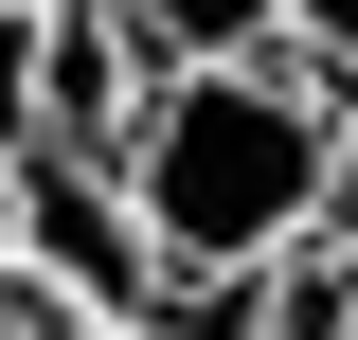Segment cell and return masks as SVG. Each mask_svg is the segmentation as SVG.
Here are the masks:
<instances>
[{"instance_id": "obj_8", "label": "cell", "mask_w": 358, "mask_h": 340, "mask_svg": "<svg viewBox=\"0 0 358 340\" xmlns=\"http://www.w3.org/2000/svg\"><path fill=\"white\" fill-rule=\"evenodd\" d=\"M322 251H358V126H341V179H322V215H305Z\"/></svg>"}, {"instance_id": "obj_4", "label": "cell", "mask_w": 358, "mask_h": 340, "mask_svg": "<svg viewBox=\"0 0 358 340\" xmlns=\"http://www.w3.org/2000/svg\"><path fill=\"white\" fill-rule=\"evenodd\" d=\"M143 36V72H233V54H268L287 36V0H108Z\"/></svg>"}, {"instance_id": "obj_7", "label": "cell", "mask_w": 358, "mask_h": 340, "mask_svg": "<svg viewBox=\"0 0 358 340\" xmlns=\"http://www.w3.org/2000/svg\"><path fill=\"white\" fill-rule=\"evenodd\" d=\"M36 143V0H0V162Z\"/></svg>"}, {"instance_id": "obj_2", "label": "cell", "mask_w": 358, "mask_h": 340, "mask_svg": "<svg viewBox=\"0 0 358 340\" xmlns=\"http://www.w3.org/2000/svg\"><path fill=\"white\" fill-rule=\"evenodd\" d=\"M0 197H18V269H54L90 323H162V251H143V215H126V179H108V162L18 143V162H0Z\"/></svg>"}, {"instance_id": "obj_5", "label": "cell", "mask_w": 358, "mask_h": 340, "mask_svg": "<svg viewBox=\"0 0 358 340\" xmlns=\"http://www.w3.org/2000/svg\"><path fill=\"white\" fill-rule=\"evenodd\" d=\"M251 340H358V251L287 233V251L251 269Z\"/></svg>"}, {"instance_id": "obj_3", "label": "cell", "mask_w": 358, "mask_h": 340, "mask_svg": "<svg viewBox=\"0 0 358 340\" xmlns=\"http://www.w3.org/2000/svg\"><path fill=\"white\" fill-rule=\"evenodd\" d=\"M143 90L162 72H143V36L108 0H36V143L54 162H108V143L143 126Z\"/></svg>"}, {"instance_id": "obj_9", "label": "cell", "mask_w": 358, "mask_h": 340, "mask_svg": "<svg viewBox=\"0 0 358 340\" xmlns=\"http://www.w3.org/2000/svg\"><path fill=\"white\" fill-rule=\"evenodd\" d=\"M90 340H162V323H90Z\"/></svg>"}, {"instance_id": "obj_1", "label": "cell", "mask_w": 358, "mask_h": 340, "mask_svg": "<svg viewBox=\"0 0 358 340\" xmlns=\"http://www.w3.org/2000/svg\"><path fill=\"white\" fill-rule=\"evenodd\" d=\"M108 179H126L162 287H179V269H268V251L322 215V179H341V108H322L287 54L162 72V90H143V126L108 143Z\"/></svg>"}, {"instance_id": "obj_6", "label": "cell", "mask_w": 358, "mask_h": 340, "mask_svg": "<svg viewBox=\"0 0 358 340\" xmlns=\"http://www.w3.org/2000/svg\"><path fill=\"white\" fill-rule=\"evenodd\" d=\"M268 54H287V72L358 126V0H287V36H268Z\"/></svg>"}]
</instances>
